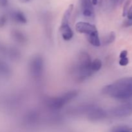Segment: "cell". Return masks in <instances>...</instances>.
<instances>
[{
	"label": "cell",
	"instance_id": "4fadbf2b",
	"mask_svg": "<svg viewBox=\"0 0 132 132\" xmlns=\"http://www.w3.org/2000/svg\"><path fill=\"white\" fill-rule=\"evenodd\" d=\"M73 5L71 4L68 6L67 10L64 12V14H63V18H62L61 21V25H68L69 24V21L70 19L71 16H72V12L73 10Z\"/></svg>",
	"mask_w": 132,
	"mask_h": 132
},
{
	"label": "cell",
	"instance_id": "e0dca14e",
	"mask_svg": "<svg viewBox=\"0 0 132 132\" xmlns=\"http://www.w3.org/2000/svg\"><path fill=\"white\" fill-rule=\"evenodd\" d=\"M131 2V0H126V2H125V4L123 7V12H122V16L124 17L127 15L128 11L129 9H130V5Z\"/></svg>",
	"mask_w": 132,
	"mask_h": 132
},
{
	"label": "cell",
	"instance_id": "603a6c76",
	"mask_svg": "<svg viewBox=\"0 0 132 132\" xmlns=\"http://www.w3.org/2000/svg\"><path fill=\"white\" fill-rule=\"evenodd\" d=\"M91 1L93 5H98L101 3L103 0H91Z\"/></svg>",
	"mask_w": 132,
	"mask_h": 132
},
{
	"label": "cell",
	"instance_id": "8992f818",
	"mask_svg": "<svg viewBox=\"0 0 132 132\" xmlns=\"http://www.w3.org/2000/svg\"><path fill=\"white\" fill-rule=\"evenodd\" d=\"M76 31L80 34H85L89 35L94 31H97V27L94 25L91 24L90 23L85 21L77 22L75 26Z\"/></svg>",
	"mask_w": 132,
	"mask_h": 132
},
{
	"label": "cell",
	"instance_id": "9c48e42d",
	"mask_svg": "<svg viewBox=\"0 0 132 132\" xmlns=\"http://www.w3.org/2000/svg\"><path fill=\"white\" fill-rule=\"evenodd\" d=\"M11 36L13 40L18 43L24 45L27 41V38L23 32L19 30L14 29L11 32Z\"/></svg>",
	"mask_w": 132,
	"mask_h": 132
},
{
	"label": "cell",
	"instance_id": "d6986e66",
	"mask_svg": "<svg viewBox=\"0 0 132 132\" xmlns=\"http://www.w3.org/2000/svg\"><path fill=\"white\" fill-rule=\"evenodd\" d=\"M119 65L121 66H126L129 63V60L127 57L123 58H121L119 60Z\"/></svg>",
	"mask_w": 132,
	"mask_h": 132
},
{
	"label": "cell",
	"instance_id": "30bf717a",
	"mask_svg": "<svg viewBox=\"0 0 132 132\" xmlns=\"http://www.w3.org/2000/svg\"><path fill=\"white\" fill-rule=\"evenodd\" d=\"M60 31L63 40L70 41L73 36V32L68 25H61Z\"/></svg>",
	"mask_w": 132,
	"mask_h": 132
},
{
	"label": "cell",
	"instance_id": "44dd1931",
	"mask_svg": "<svg viewBox=\"0 0 132 132\" xmlns=\"http://www.w3.org/2000/svg\"><path fill=\"white\" fill-rule=\"evenodd\" d=\"M127 55H128V51L126 50H124L121 53V54H120L119 55V57L120 58H126V57H127Z\"/></svg>",
	"mask_w": 132,
	"mask_h": 132
},
{
	"label": "cell",
	"instance_id": "d4e9b609",
	"mask_svg": "<svg viewBox=\"0 0 132 132\" xmlns=\"http://www.w3.org/2000/svg\"><path fill=\"white\" fill-rule=\"evenodd\" d=\"M30 0H19V1L21 3H27L29 2Z\"/></svg>",
	"mask_w": 132,
	"mask_h": 132
},
{
	"label": "cell",
	"instance_id": "7c38bea8",
	"mask_svg": "<svg viewBox=\"0 0 132 132\" xmlns=\"http://www.w3.org/2000/svg\"><path fill=\"white\" fill-rule=\"evenodd\" d=\"M12 18L14 21L20 24H25L27 22V19L24 13L21 11H14L12 14Z\"/></svg>",
	"mask_w": 132,
	"mask_h": 132
},
{
	"label": "cell",
	"instance_id": "5b68a950",
	"mask_svg": "<svg viewBox=\"0 0 132 132\" xmlns=\"http://www.w3.org/2000/svg\"><path fill=\"white\" fill-rule=\"evenodd\" d=\"M112 116L116 117H128L132 115V102L122 104L110 110Z\"/></svg>",
	"mask_w": 132,
	"mask_h": 132
},
{
	"label": "cell",
	"instance_id": "52a82bcc",
	"mask_svg": "<svg viewBox=\"0 0 132 132\" xmlns=\"http://www.w3.org/2000/svg\"><path fill=\"white\" fill-rule=\"evenodd\" d=\"M81 10L84 16L86 18H92L94 16V5L91 0H80Z\"/></svg>",
	"mask_w": 132,
	"mask_h": 132
},
{
	"label": "cell",
	"instance_id": "ffe728a7",
	"mask_svg": "<svg viewBox=\"0 0 132 132\" xmlns=\"http://www.w3.org/2000/svg\"><path fill=\"white\" fill-rule=\"evenodd\" d=\"M123 25L125 27H131V26H132V19H127L126 21H125Z\"/></svg>",
	"mask_w": 132,
	"mask_h": 132
},
{
	"label": "cell",
	"instance_id": "7a4b0ae2",
	"mask_svg": "<svg viewBox=\"0 0 132 132\" xmlns=\"http://www.w3.org/2000/svg\"><path fill=\"white\" fill-rule=\"evenodd\" d=\"M92 59L86 52L81 51L78 54L77 62L73 69V76L77 81H83L92 74L91 69Z\"/></svg>",
	"mask_w": 132,
	"mask_h": 132
},
{
	"label": "cell",
	"instance_id": "2e32d148",
	"mask_svg": "<svg viewBox=\"0 0 132 132\" xmlns=\"http://www.w3.org/2000/svg\"><path fill=\"white\" fill-rule=\"evenodd\" d=\"M112 132H132V129L127 126H117L112 128Z\"/></svg>",
	"mask_w": 132,
	"mask_h": 132
},
{
	"label": "cell",
	"instance_id": "484cf974",
	"mask_svg": "<svg viewBox=\"0 0 132 132\" xmlns=\"http://www.w3.org/2000/svg\"><path fill=\"white\" fill-rule=\"evenodd\" d=\"M112 1H113V2L116 3H117L122 2V1H124V0H112Z\"/></svg>",
	"mask_w": 132,
	"mask_h": 132
},
{
	"label": "cell",
	"instance_id": "ac0fdd59",
	"mask_svg": "<svg viewBox=\"0 0 132 132\" xmlns=\"http://www.w3.org/2000/svg\"><path fill=\"white\" fill-rule=\"evenodd\" d=\"M7 21V18L5 15H3L0 16V28H2L5 25Z\"/></svg>",
	"mask_w": 132,
	"mask_h": 132
},
{
	"label": "cell",
	"instance_id": "7402d4cb",
	"mask_svg": "<svg viewBox=\"0 0 132 132\" xmlns=\"http://www.w3.org/2000/svg\"><path fill=\"white\" fill-rule=\"evenodd\" d=\"M127 18L128 19H132V6L130 8L127 13Z\"/></svg>",
	"mask_w": 132,
	"mask_h": 132
},
{
	"label": "cell",
	"instance_id": "ba28073f",
	"mask_svg": "<svg viewBox=\"0 0 132 132\" xmlns=\"http://www.w3.org/2000/svg\"><path fill=\"white\" fill-rule=\"evenodd\" d=\"M88 113L89 119L93 120H97L99 119H102L106 116V113L104 111V109L99 107H95L90 109Z\"/></svg>",
	"mask_w": 132,
	"mask_h": 132
},
{
	"label": "cell",
	"instance_id": "9a60e30c",
	"mask_svg": "<svg viewBox=\"0 0 132 132\" xmlns=\"http://www.w3.org/2000/svg\"><path fill=\"white\" fill-rule=\"evenodd\" d=\"M102 67V61L99 58L95 59L92 62L91 69L92 72H97Z\"/></svg>",
	"mask_w": 132,
	"mask_h": 132
},
{
	"label": "cell",
	"instance_id": "3957f363",
	"mask_svg": "<svg viewBox=\"0 0 132 132\" xmlns=\"http://www.w3.org/2000/svg\"><path fill=\"white\" fill-rule=\"evenodd\" d=\"M78 94L77 91H70L64 93L63 95L56 97H51L46 100L48 107L52 109H59L65 104L72 100Z\"/></svg>",
	"mask_w": 132,
	"mask_h": 132
},
{
	"label": "cell",
	"instance_id": "6da1fadb",
	"mask_svg": "<svg viewBox=\"0 0 132 132\" xmlns=\"http://www.w3.org/2000/svg\"><path fill=\"white\" fill-rule=\"evenodd\" d=\"M102 93L112 98L126 100L132 97V77L120 78L112 84L104 87Z\"/></svg>",
	"mask_w": 132,
	"mask_h": 132
},
{
	"label": "cell",
	"instance_id": "5bb4252c",
	"mask_svg": "<svg viewBox=\"0 0 132 132\" xmlns=\"http://www.w3.org/2000/svg\"><path fill=\"white\" fill-rule=\"evenodd\" d=\"M116 33L114 32H111L108 35L104 36L103 38V44L104 45H108L111 44L112 43L114 42L116 40Z\"/></svg>",
	"mask_w": 132,
	"mask_h": 132
},
{
	"label": "cell",
	"instance_id": "8fae6325",
	"mask_svg": "<svg viewBox=\"0 0 132 132\" xmlns=\"http://www.w3.org/2000/svg\"><path fill=\"white\" fill-rule=\"evenodd\" d=\"M88 41L91 45L94 47H99L101 45L100 38H99V32L97 31H94V32L87 36Z\"/></svg>",
	"mask_w": 132,
	"mask_h": 132
},
{
	"label": "cell",
	"instance_id": "277c9868",
	"mask_svg": "<svg viewBox=\"0 0 132 132\" xmlns=\"http://www.w3.org/2000/svg\"><path fill=\"white\" fill-rule=\"evenodd\" d=\"M29 70L30 75L36 78H39L42 76L44 71V60L42 56H35L31 59Z\"/></svg>",
	"mask_w": 132,
	"mask_h": 132
},
{
	"label": "cell",
	"instance_id": "cb8c5ba5",
	"mask_svg": "<svg viewBox=\"0 0 132 132\" xmlns=\"http://www.w3.org/2000/svg\"><path fill=\"white\" fill-rule=\"evenodd\" d=\"M8 3V0H0V6H5Z\"/></svg>",
	"mask_w": 132,
	"mask_h": 132
}]
</instances>
